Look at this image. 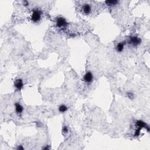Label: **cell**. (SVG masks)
Segmentation results:
<instances>
[{"instance_id": "cell-1", "label": "cell", "mask_w": 150, "mask_h": 150, "mask_svg": "<svg viewBox=\"0 0 150 150\" xmlns=\"http://www.w3.org/2000/svg\"><path fill=\"white\" fill-rule=\"evenodd\" d=\"M42 18V12L38 9H35L32 11L31 14V21L34 23H36L39 22Z\"/></svg>"}, {"instance_id": "cell-2", "label": "cell", "mask_w": 150, "mask_h": 150, "mask_svg": "<svg viewBox=\"0 0 150 150\" xmlns=\"http://www.w3.org/2000/svg\"><path fill=\"white\" fill-rule=\"evenodd\" d=\"M141 42V39L135 36H131L129 40V43L134 47H137L138 45L140 44Z\"/></svg>"}, {"instance_id": "cell-3", "label": "cell", "mask_w": 150, "mask_h": 150, "mask_svg": "<svg viewBox=\"0 0 150 150\" xmlns=\"http://www.w3.org/2000/svg\"><path fill=\"white\" fill-rule=\"evenodd\" d=\"M56 25L59 28L65 27L67 25V22H66V20L64 18L59 17L56 19Z\"/></svg>"}, {"instance_id": "cell-4", "label": "cell", "mask_w": 150, "mask_h": 150, "mask_svg": "<svg viewBox=\"0 0 150 150\" xmlns=\"http://www.w3.org/2000/svg\"><path fill=\"white\" fill-rule=\"evenodd\" d=\"M93 75L90 72H88L83 77V80L87 83H90L93 82Z\"/></svg>"}, {"instance_id": "cell-5", "label": "cell", "mask_w": 150, "mask_h": 150, "mask_svg": "<svg viewBox=\"0 0 150 150\" xmlns=\"http://www.w3.org/2000/svg\"><path fill=\"white\" fill-rule=\"evenodd\" d=\"M14 86H15V89L18 90H21L24 87V83H23L22 80L21 79H18L15 80V83H14Z\"/></svg>"}, {"instance_id": "cell-6", "label": "cell", "mask_w": 150, "mask_h": 150, "mask_svg": "<svg viewBox=\"0 0 150 150\" xmlns=\"http://www.w3.org/2000/svg\"><path fill=\"white\" fill-rule=\"evenodd\" d=\"M137 127H140L141 129H143L144 128L146 130L148 131V132L150 131V127L148 124H146L142 120H138L137 121Z\"/></svg>"}, {"instance_id": "cell-7", "label": "cell", "mask_w": 150, "mask_h": 150, "mask_svg": "<svg viewBox=\"0 0 150 150\" xmlns=\"http://www.w3.org/2000/svg\"><path fill=\"white\" fill-rule=\"evenodd\" d=\"M82 11L83 13L86 14V15H89L92 12V8L89 4H84L82 7Z\"/></svg>"}, {"instance_id": "cell-8", "label": "cell", "mask_w": 150, "mask_h": 150, "mask_svg": "<svg viewBox=\"0 0 150 150\" xmlns=\"http://www.w3.org/2000/svg\"><path fill=\"white\" fill-rule=\"evenodd\" d=\"M15 111L18 115H21L24 111V107H22L20 103H15Z\"/></svg>"}, {"instance_id": "cell-9", "label": "cell", "mask_w": 150, "mask_h": 150, "mask_svg": "<svg viewBox=\"0 0 150 150\" xmlns=\"http://www.w3.org/2000/svg\"><path fill=\"white\" fill-rule=\"evenodd\" d=\"M124 45H125V42H119L116 46V50L117 52H121L124 50Z\"/></svg>"}, {"instance_id": "cell-10", "label": "cell", "mask_w": 150, "mask_h": 150, "mask_svg": "<svg viewBox=\"0 0 150 150\" xmlns=\"http://www.w3.org/2000/svg\"><path fill=\"white\" fill-rule=\"evenodd\" d=\"M67 110V107L65 105L62 104L59 107V111L61 113H65Z\"/></svg>"}, {"instance_id": "cell-11", "label": "cell", "mask_w": 150, "mask_h": 150, "mask_svg": "<svg viewBox=\"0 0 150 150\" xmlns=\"http://www.w3.org/2000/svg\"><path fill=\"white\" fill-rule=\"evenodd\" d=\"M105 3L109 6H112L118 3V1L116 0H111V1H105Z\"/></svg>"}, {"instance_id": "cell-12", "label": "cell", "mask_w": 150, "mask_h": 150, "mask_svg": "<svg viewBox=\"0 0 150 150\" xmlns=\"http://www.w3.org/2000/svg\"><path fill=\"white\" fill-rule=\"evenodd\" d=\"M141 129H141V128H140V127H137V129L135 130V133H134V136L135 137L138 136V135L140 134V131H141Z\"/></svg>"}, {"instance_id": "cell-13", "label": "cell", "mask_w": 150, "mask_h": 150, "mask_svg": "<svg viewBox=\"0 0 150 150\" xmlns=\"http://www.w3.org/2000/svg\"><path fill=\"white\" fill-rule=\"evenodd\" d=\"M127 95L128 97L129 98H130V99H133L134 98V94L133 93H131V92H128L127 93Z\"/></svg>"}, {"instance_id": "cell-14", "label": "cell", "mask_w": 150, "mask_h": 150, "mask_svg": "<svg viewBox=\"0 0 150 150\" xmlns=\"http://www.w3.org/2000/svg\"><path fill=\"white\" fill-rule=\"evenodd\" d=\"M68 128H67V126H65L62 129V132L63 133H65V134H67L68 133Z\"/></svg>"}, {"instance_id": "cell-15", "label": "cell", "mask_w": 150, "mask_h": 150, "mask_svg": "<svg viewBox=\"0 0 150 150\" xmlns=\"http://www.w3.org/2000/svg\"><path fill=\"white\" fill-rule=\"evenodd\" d=\"M16 149L17 150H24V148L22 145H20V146H18L17 148H16Z\"/></svg>"}, {"instance_id": "cell-16", "label": "cell", "mask_w": 150, "mask_h": 150, "mask_svg": "<svg viewBox=\"0 0 150 150\" xmlns=\"http://www.w3.org/2000/svg\"><path fill=\"white\" fill-rule=\"evenodd\" d=\"M23 3H24V5L25 6H27V5H29V2H28V1H24V2H23Z\"/></svg>"}, {"instance_id": "cell-17", "label": "cell", "mask_w": 150, "mask_h": 150, "mask_svg": "<svg viewBox=\"0 0 150 150\" xmlns=\"http://www.w3.org/2000/svg\"><path fill=\"white\" fill-rule=\"evenodd\" d=\"M43 149H44V150H49V147H47V146H46V147H45V148H43Z\"/></svg>"}]
</instances>
